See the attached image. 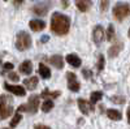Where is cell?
I'll return each mask as SVG.
<instances>
[{
  "label": "cell",
  "mask_w": 130,
  "mask_h": 129,
  "mask_svg": "<svg viewBox=\"0 0 130 129\" xmlns=\"http://www.w3.org/2000/svg\"><path fill=\"white\" fill-rule=\"evenodd\" d=\"M25 0H13V5L14 7H20V5H22L24 4Z\"/></svg>",
  "instance_id": "1f68e13d"
},
{
  "label": "cell",
  "mask_w": 130,
  "mask_h": 129,
  "mask_svg": "<svg viewBox=\"0 0 130 129\" xmlns=\"http://www.w3.org/2000/svg\"><path fill=\"white\" fill-rule=\"evenodd\" d=\"M8 78H9L10 81H13V82H18L20 76H18L17 73H14V72H9V73H8Z\"/></svg>",
  "instance_id": "484cf974"
},
{
  "label": "cell",
  "mask_w": 130,
  "mask_h": 129,
  "mask_svg": "<svg viewBox=\"0 0 130 129\" xmlns=\"http://www.w3.org/2000/svg\"><path fill=\"white\" fill-rule=\"evenodd\" d=\"M70 29V18L62 13L55 12L51 17V30L56 35H65L68 34Z\"/></svg>",
  "instance_id": "6da1fadb"
},
{
  "label": "cell",
  "mask_w": 130,
  "mask_h": 129,
  "mask_svg": "<svg viewBox=\"0 0 130 129\" xmlns=\"http://www.w3.org/2000/svg\"><path fill=\"white\" fill-rule=\"evenodd\" d=\"M109 7V0H100V10L102 12H105Z\"/></svg>",
  "instance_id": "4316f807"
},
{
  "label": "cell",
  "mask_w": 130,
  "mask_h": 129,
  "mask_svg": "<svg viewBox=\"0 0 130 129\" xmlns=\"http://www.w3.org/2000/svg\"><path fill=\"white\" fill-rule=\"evenodd\" d=\"M65 60H67L68 64H70V65L74 67V68H79V67H81V64H82L81 59H79L77 55H74V53H69V55H67Z\"/></svg>",
  "instance_id": "4fadbf2b"
},
{
  "label": "cell",
  "mask_w": 130,
  "mask_h": 129,
  "mask_svg": "<svg viewBox=\"0 0 130 129\" xmlns=\"http://www.w3.org/2000/svg\"><path fill=\"white\" fill-rule=\"evenodd\" d=\"M52 108H53V102L51 99H47V101L43 102V104H42V111L43 112H50Z\"/></svg>",
  "instance_id": "7402d4cb"
},
{
  "label": "cell",
  "mask_w": 130,
  "mask_h": 129,
  "mask_svg": "<svg viewBox=\"0 0 130 129\" xmlns=\"http://www.w3.org/2000/svg\"><path fill=\"white\" fill-rule=\"evenodd\" d=\"M24 85L26 86V89L27 90H35L37 89V86H38V77L35 76H32V77H29L24 81Z\"/></svg>",
  "instance_id": "2e32d148"
},
{
  "label": "cell",
  "mask_w": 130,
  "mask_h": 129,
  "mask_svg": "<svg viewBox=\"0 0 130 129\" xmlns=\"http://www.w3.org/2000/svg\"><path fill=\"white\" fill-rule=\"evenodd\" d=\"M13 64L12 63H4L3 64V68H4V70H12L13 69Z\"/></svg>",
  "instance_id": "f1b7e54d"
},
{
  "label": "cell",
  "mask_w": 130,
  "mask_h": 129,
  "mask_svg": "<svg viewBox=\"0 0 130 129\" xmlns=\"http://www.w3.org/2000/svg\"><path fill=\"white\" fill-rule=\"evenodd\" d=\"M77 103H78V107H79V111H81L83 115H89L90 111L94 110V106H91V103H89L87 101H85V99H82V98H79V99L77 101Z\"/></svg>",
  "instance_id": "30bf717a"
},
{
  "label": "cell",
  "mask_w": 130,
  "mask_h": 129,
  "mask_svg": "<svg viewBox=\"0 0 130 129\" xmlns=\"http://www.w3.org/2000/svg\"><path fill=\"white\" fill-rule=\"evenodd\" d=\"M67 81H68V89L70 91H78L81 85L77 80V77H75V74L72 73V72H67Z\"/></svg>",
  "instance_id": "ba28073f"
},
{
  "label": "cell",
  "mask_w": 130,
  "mask_h": 129,
  "mask_svg": "<svg viewBox=\"0 0 130 129\" xmlns=\"http://www.w3.org/2000/svg\"><path fill=\"white\" fill-rule=\"evenodd\" d=\"M60 91H48L47 89L46 90H43L42 91V96H43V98H59V96H60Z\"/></svg>",
  "instance_id": "ffe728a7"
},
{
  "label": "cell",
  "mask_w": 130,
  "mask_h": 129,
  "mask_svg": "<svg viewBox=\"0 0 130 129\" xmlns=\"http://www.w3.org/2000/svg\"><path fill=\"white\" fill-rule=\"evenodd\" d=\"M34 129H51V128L47 126V125H43V124H37L34 126Z\"/></svg>",
  "instance_id": "4dcf8cb0"
},
{
  "label": "cell",
  "mask_w": 130,
  "mask_h": 129,
  "mask_svg": "<svg viewBox=\"0 0 130 129\" xmlns=\"http://www.w3.org/2000/svg\"><path fill=\"white\" fill-rule=\"evenodd\" d=\"M48 39H50V37H48V35H44V37H42V38H40V42H42V43H44V42H47Z\"/></svg>",
  "instance_id": "836d02e7"
},
{
  "label": "cell",
  "mask_w": 130,
  "mask_h": 129,
  "mask_svg": "<svg viewBox=\"0 0 130 129\" xmlns=\"http://www.w3.org/2000/svg\"><path fill=\"white\" fill-rule=\"evenodd\" d=\"M112 13H113V17L117 21L125 20L126 17L130 16V4L129 3H117L113 7Z\"/></svg>",
  "instance_id": "277c9868"
},
{
  "label": "cell",
  "mask_w": 130,
  "mask_h": 129,
  "mask_svg": "<svg viewBox=\"0 0 130 129\" xmlns=\"http://www.w3.org/2000/svg\"><path fill=\"white\" fill-rule=\"evenodd\" d=\"M3 129H12V128H3Z\"/></svg>",
  "instance_id": "8d00e7d4"
},
{
  "label": "cell",
  "mask_w": 130,
  "mask_h": 129,
  "mask_svg": "<svg viewBox=\"0 0 130 129\" xmlns=\"http://www.w3.org/2000/svg\"><path fill=\"white\" fill-rule=\"evenodd\" d=\"M127 35H129V38H130V29H129V33H127Z\"/></svg>",
  "instance_id": "d590c367"
},
{
  "label": "cell",
  "mask_w": 130,
  "mask_h": 129,
  "mask_svg": "<svg viewBox=\"0 0 130 129\" xmlns=\"http://www.w3.org/2000/svg\"><path fill=\"white\" fill-rule=\"evenodd\" d=\"M82 74H83V78H90L91 77V70H89V69H83L82 70Z\"/></svg>",
  "instance_id": "f546056e"
},
{
  "label": "cell",
  "mask_w": 130,
  "mask_h": 129,
  "mask_svg": "<svg viewBox=\"0 0 130 129\" xmlns=\"http://www.w3.org/2000/svg\"><path fill=\"white\" fill-rule=\"evenodd\" d=\"M52 7V0H43V2L35 4L31 8L32 13H35L37 16H46L48 13V10Z\"/></svg>",
  "instance_id": "5b68a950"
},
{
  "label": "cell",
  "mask_w": 130,
  "mask_h": 129,
  "mask_svg": "<svg viewBox=\"0 0 130 129\" xmlns=\"http://www.w3.org/2000/svg\"><path fill=\"white\" fill-rule=\"evenodd\" d=\"M25 106V112L29 113H37L39 108V95H31L29 98V102Z\"/></svg>",
  "instance_id": "8992f818"
},
{
  "label": "cell",
  "mask_w": 130,
  "mask_h": 129,
  "mask_svg": "<svg viewBox=\"0 0 130 129\" xmlns=\"http://www.w3.org/2000/svg\"><path fill=\"white\" fill-rule=\"evenodd\" d=\"M102 98H103V93H102V91H92V93H91V95H90L91 104L98 103V102H99Z\"/></svg>",
  "instance_id": "44dd1931"
},
{
  "label": "cell",
  "mask_w": 130,
  "mask_h": 129,
  "mask_svg": "<svg viewBox=\"0 0 130 129\" xmlns=\"http://www.w3.org/2000/svg\"><path fill=\"white\" fill-rule=\"evenodd\" d=\"M4 89L9 93L17 95V96H25L26 95L25 88H22V86H20V85H9L8 82H4Z\"/></svg>",
  "instance_id": "52a82bcc"
},
{
  "label": "cell",
  "mask_w": 130,
  "mask_h": 129,
  "mask_svg": "<svg viewBox=\"0 0 130 129\" xmlns=\"http://www.w3.org/2000/svg\"><path fill=\"white\" fill-rule=\"evenodd\" d=\"M103 39H104V29L100 25H98L94 27V31H92V40L96 45H100Z\"/></svg>",
  "instance_id": "9c48e42d"
},
{
  "label": "cell",
  "mask_w": 130,
  "mask_h": 129,
  "mask_svg": "<svg viewBox=\"0 0 130 129\" xmlns=\"http://www.w3.org/2000/svg\"><path fill=\"white\" fill-rule=\"evenodd\" d=\"M111 101L115 102V103H124L125 99L124 98H120V96H111Z\"/></svg>",
  "instance_id": "83f0119b"
},
{
  "label": "cell",
  "mask_w": 130,
  "mask_h": 129,
  "mask_svg": "<svg viewBox=\"0 0 130 129\" xmlns=\"http://www.w3.org/2000/svg\"><path fill=\"white\" fill-rule=\"evenodd\" d=\"M21 120H22V116H21V113H18V112H16V115L13 116V119H12V121H10V126L12 128H14Z\"/></svg>",
  "instance_id": "cb8c5ba5"
},
{
  "label": "cell",
  "mask_w": 130,
  "mask_h": 129,
  "mask_svg": "<svg viewBox=\"0 0 130 129\" xmlns=\"http://www.w3.org/2000/svg\"><path fill=\"white\" fill-rule=\"evenodd\" d=\"M50 63L55 68H57V69H62L64 68V59H62L61 55H53V56H51L50 58Z\"/></svg>",
  "instance_id": "9a60e30c"
},
{
  "label": "cell",
  "mask_w": 130,
  "mask_h": 129,
  "mask_svg": "<svg viewBox=\"0 0 130 129\" xmlns=\"http://www.w3.org/2000/svg\"><path fill=\"white\" fill-rule=\"evenodd\" d=\"M107 116L109 117L111 120H115V121H120L122 119V115L120 111H117V110H113V108H109V110H107Z\"/></svg>",
  "instance_id": "d6986e66"
},
{
  "label": "cell",
  "mask_w": 130,
  "mask_h": 129,
  "mask_svg": "<svg viewBox=\"0 0 130 129\" xmlns=\"http://www.w3.org/2000/svg\"><path fill=\"white\" fill-rule=\"evenodd\" d=\"M4 2H7V0H4Z\"/></svg>",
  "instance_id": "74e56055"
},
{
  "label": "cell",
  "mask_w": 130,
  "mask_h": 129,
  "mask_svg": "<svg viewBox=\"0 0 130 129\" xmlns=\"http://www.w3.org/2000/svg\"><path fill=\"white\" fill-rule=\"evenodd\" d=\"M126 116H127V123L130 124V106H129V108H127V112H126Z\"/></svg>",
  "instance_id": "e575fe53"
},
{
  "label": "cell",
  "mask_w": 130,
  "mask_h": 129,
  "mask_svg": "<svg viewBox=\"0 0 130 129\" xmlns=\"http://www.w3.org/2000/svg\"><path fill=\"white\" fill-rule=\"evenodd\" d=\"M74 3H75V5H77V8L81 10V12H87L92 5L91 0H74Z\"/></svg>",
  "instance_id": "5bb4252c"
},
{
  "label": "cell",
  "mask_w": 130,
  "mask_h": 129,
  "mask_svg": "<svg viewBox=\"0 0 130 129\" xmlns=\"http://www.w3.org/2000/svg\"><path fill=\"white\" fill-rule=\"evenodd\" d=\"M39 74H40V77L44 78V80H48L51 77V70L46 64H43V63L39 64Z\"/></svg>",
  "instance_id": "ac0fdd59"
},
{
  "label": "cell",
  "mask_w": 130,
  "mask_h": 129,
  "mask_svg": "<svg viewBox=\"0 0 130 129\" xmlns=\"http://www.w3.org/2000/svg\"><path fill=\"white\" fill-rule=\"evenodd\" d=\"M61 5L64 8H68L69 7V0H61Z\"/></svg>",
  "instance_id": "d6a6232c"
},
{
  "label": "cell",
  "mask_w": 130,
  "mask_h": 129,
  "mask_svg": "<svg viewBox=\"0 0 130 129\" xmlns=\"http://www.w3.org/2000/svg\"><path fill=\"white\" fill-rule=\"evenodd\" d=\"M20 72L24 73V74H31V72H32V63L30 60H25L20 65Z\"/></svg>",
  "instance_id": "e0dca14e"
},
{
  "label": "cell",
  "mask_w": 130,
  "mask_h": 129,
  "mask_svg": "<svg viewBox=\"0 0 130 129\" xmlns=\"http://www.w3.org/2000/svg\"><path fill=\"white\" fill-rule=\"evenodd\" d=\"M103 69H104V56L99 55V58H98V70L102 72Z\"/></svg>",
  "instance_id": "d4e9b609"
},
{
  "label": "cell",
  "mask_w": 130,
  "mask_h": 129,
  "mask_svg": "<svg viewBox=\"0 0 130 129\" xmlns=\"http://www.w3.org/2000/svg\"><path fill=\"white\" fill-rule=\"evenodd\" d=\"M29 27L32 30V31H40L46 27V22L42 20H31L29 22Z\"/></svg>",
  "instance_id": "7c38bea8"
},
{
  "label": "cell",
  "mask_w": 130,
  "mask_h": 129,
  "mask_svg": "<svg viewBox=\"0 0 130 129\" xmlns=\"http://www.w3.org/2000/svg\"><path fill=\"white\" fill-rule=\"evenodd\" d=\"M104 37H105V39L107 40H113V38H115V29H113V26L112 25H109L108 26V29H107V33L104 34Z\"/></svg>",
  "instance_id": "603a6c76"
},
{
  "label": "cell",
  "mask_w": 130,
  "mask_h": 129,
  "mask_svg": "<svg viewBox=\"0 0 130 129\" xmlns=\"http://www.w3.org/2000/svg\"><path fill=\"white\" fill-rule=\"evenodd\" d=\"M31 37L26 31H20L16 37V48L18 51H26L31 47Z\"/></svg>",
  "instance_id": "3957f363"
},
{
  "label": "cell",
  "mask_w": 130,
  "mask_h": 129,
  "mask_svg": "<svg viewBox=\"0 0 130 129\" xmlns=\"http://www.w3.org/2000/svg\"><path fill=\"white\" fill-rule=\"evenodd\" d=\"M122 48H124V43H122V42H117V43H115V45H113L109 50H108V56H109L111 59L118 56V53L122 51Z\"/></svg>",
  "instance_id": "8fae6325"
},
{
  "label": "cell",
  "mask_w": 130,
  "mask_h": 129,
  "mask_svg": "<svg viewBox=\"0 0 130 129\" xmlns=\"http://www.w3.org/2000/svg\"><path fill=\"white\" fill-rule=\"evenodd\" d=\"M13 113V99L10 95L0 96V120H5Z\"/></svg>",
  "instance_id": "7a4b0ae2"
}]
</instances>
